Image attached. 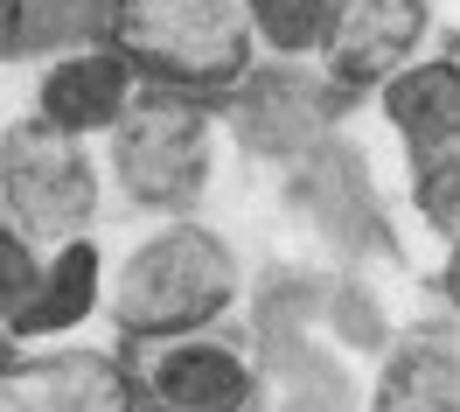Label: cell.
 <instances>
[{"label":"cell","instance_id":"obj_5","mask_svg":"<svg viewBox=\"0 0 460 412\" xmlns=\"http://www.w3.org/2000/svg\"><path fill=\"white\" fill-rule=\"evenodd\" d=\"M98 210H105V168H98V154L84 140L49 133L35 112L0 126V217L29 237L35 252L91 237Z\"/></svg>","mask_w":460,"mask_h":412},{"label":"cell","instance_id":"obj_7","mask_svg":"<svg viewBox=\"0 0 460 412\" xmlns=\"http://www.w3.org/2000/svg\"><path fill=\"white\" fill-rule=\"evenodd\" d=\"M146 412H272V378L237 336L202 328L154 350H133Z\"/></svg>","mask_w":460,"mask_h":412},{"label":"cell","instance_id":"obj_11","mask_svg":"<svg viewBox=\"0 0 460 412\" xmlns=\"http://www.w3.org/2000/svg\"><path fill=\"white\" fill-rule=\"evenodd\" d=\"M105 308V245L98 237H70L57 252H42L29 300L7 315V343L14 350H42V343H70L91 315Z\"/></svg>","mask_w":460,"mask_h":412},{"label":"cell","instance_id":"obj_13","mask_svg":"<svg viewBox=\"0 0 460 412\" xmlns=\"http://www.w3.org/2000/svg\"><path fill=\"white\" fill-rule=\"evenodd\" d=\"M259 63H314L321 29H328V0H237Z\"/></svg>","mask_w":460,"mask_h":412},{"label":"cell","instance_id":"obj_3","mask_svg":"<svg viewBox=\"0 0 460 412\" xmlns=\"http://www.w3.org/2000/svg\"><path fill=\"white\" fill-rule=\"evenodd\" d=\"M217 148H224V119L189 98H161L140 91L126 119L105 133V189L126 196V210H140L154 224L168 217H196L209 182H217Z\"/></svg>","mask_w":460,"mask_h":412},{"label":"cell","instance_id":"obj_6","mask_svg":"<svg viewBox=\"0 0 460 412\" xmlns=\"http://www.w3.org/2000/svg\"><path fill=\"white\" fill-rule=\"evenodd\" d=\"M432 42H439V0H328L314 77L342 105H370Z\"/></svg>","mask_w":460,"mask_h":412},{"label":"cell","instance_id":"obj_4","mask_svg":"<svg viewBox=\"0 0 460 412\" xmlns=\"http://www.w3.org/2000/svg\"><path fill=\"white\" fill-rule=\"evenodd\" d=\"M384 126L404 148L411 210L439 245L460 237V57L454 42H432L419 63H404L391 85L370 98Z\"/></svg>","mask_w":460,"mask_h":412},{"label":"cell","instance_id":"obj_9","mask_svg":"<svg viewBox=\"0 0 460 412\" xmlns=\"http://www.w3.org/2000/svg\"><path fill=\"white\" fill-rule=\"evenodd\" d=\"M140 98V85H133V70L98 42V35H77V42H63L57 57L35 70V98L29 112L49 126V133H70V140H105L119 119H126V105Z\"/></svg>","mask_w":460,"mask_h":412},{"label":"cell","instance_id":"obj_17","mask_svg":"<svg viewBox=\"0 0 460 412\" xmlns=\"http://www.w3.org/2000/svg\"><path fill=\"white\" fill-rule=\"evenodd\" d=\"M7 350H14V343H7V315H0V356H7Z\"/></svg>","mask_w":460,"mask_h":412},{"label":"cell","instance_id":"obj_8","mask_svg":"<svg viewBox=\"0 0 460 412\" xmlns=\"http://www.w3.org/2000/svg\"><path fill=\"white\" fill-rule=\"evenodd\" d=\"M0 412H140V371L119 343H42L0 356Z\"/></svg>","mask_w":460,"mask_h":412},{"label":"cell","instance_id":"obj_2","mask_svg":"<svg viewBox=\"0 0 460 412\" xmlns=\"http://www.w3.org/2000/svg\"><path fill=\"white\" fill-rule=\"evenodd\" d=\"M91 35L133 70L140 91L189 98L209 112H224L259 70L237 0H98Z\"/></svg>","mask_w":460,"mask_h":412},{"label":"cell","instance_id":"obj_15","mask_svg":"<svg viewBox=\"0 0 460 412\" xmlns=\"http://www.w3.org/2000/svg\"><path fill=\"white\" fill-rule=\"evenodd\" d=\"M35 49V0H0V63Z\"/></svg>","mask_w":460,"mask_h":412},{"label":"cell","instance_id":"obj_18","mask_svg":"<svg viewBox=\"0 0 460 412\" xmlns=\"http://www.w3.org/2000/svg\"><path fill=\"white\" fill-rule=\"evenodd\" d=\"M140 412H146V406H140Z\"/></svg>","mask_w":460,"mask_h":412},{"label":"cell","instance_id":"obj_16","mask_svg":"<svg viewBox=\"0 0 460 412\" xmlns=\"http://www.w3.org/2000/svg\"><path fill=\"white\" fill-rule=\"evenodd\" d=\"M287 412H335V406H314V399H293Z\"/></svg>","mask_w":460,"mask_h":412},{"label":"cell","instance_id":"obj_12","mask_svg":"<svg viewBox=\"0 0 460 412\" xmlns=\"http://www.w3.org/2000/svg\"><path fill=\"white\" fill-rule=\"evenodd\" d=\"M370 412H460V328L454 308L411 322L384 343L370 378Z\"/></svg>","mask_w":460,"mask_h":412},{"label":"cell","instance_id":"obj_1","mask_svg":"<svg viewBox=\"0 0 460 412\" xmlns=\"http://www.w3.org/2000/svg\"><path fill=\"white\" fill-rule=\"evenodd\" d=\"M244 300V259L217 224L202 217H168L140 245H126V259L105 265V322L119 350H154L174 336L224 328Z\"/></svg>","mask_w":460,"mask_h":412},{"label":"cell","instance_id":"obj_14","mask_svg":"<svg viewBox=\"0 0 460 412\" xmlns=\"http://www.w3.org/2000/svg\"><path fill=\"white\" fill-rule=\"evenodd\" d=\"M35 273H42V252H35L29 237H22L7 217H0V315H14V308L29 300Z\"/></svg>","mask_w":460,"mask_h":412},{"label":"cell","instance_id":"obj_10","mask_svg":"<svg viewBox=\"0 0 460 412\" xmlns=\"http://www.w3.org/2000/svg\"><path fill=\"white\" fill-rule=\"evenodd\" d=\"M342 112L349 105L314 77V63H259L217 119H237L259 154H314Z\"/></svg>","mask_w":460,"mask_h":412}]
</instances>
